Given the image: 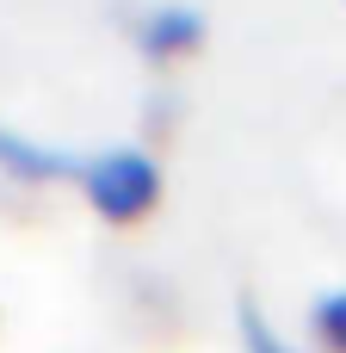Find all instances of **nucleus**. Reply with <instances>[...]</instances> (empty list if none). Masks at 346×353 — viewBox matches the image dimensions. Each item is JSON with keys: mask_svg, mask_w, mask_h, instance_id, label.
I'll return each instance as SVG.
<instances>
[{"mask_svg": "<svg viewBox=\"0 0 346 353\" xmlns=\"http://www.w3.org/2000/svg\"><path fill=\"white\" fill-rule=\"evenodd\" d=\"M310 329H316V341L328 353H346V285H328L310 304Z\"/></svg>", "mask_w": 346, "mask_h": 353, "instance_id": "nucleus-5", "label": "nucleus"}, {"mask_svg": "<svg viewBox=\"0 0 346 353\" xmlns=\"http://www.w3.org/2000/svg\"><path fill=\"white\" fill-rule=\"evenodd\" d=\"M204 31H210V19H204V6H192V0H149V6L136 12V43H142V56H155V62L198 50Z\"/></svg>", "mask_w": 346, "mask_h": 353, "instance_id": "nucleus-2", "label": "nucleus"}, {"mask_svg": "<svg viewBox=\"0 0 346 353\" xmlns=\"http://www.w3.org/2000/svg\"><path fill=\"white\" fill-rule=\"evenodd\" d=\"M142 118H149L155 130H167V124H173V99H167V93H155V112H142Z\"/></svg>", "mask_w": 346, "mask_h": 353, "instance_id": "nucleus-6", "label": "nucleus"}, {"mask_svg": "<svg viewBox=\"0 0 346 353\" xmlns=\"http://www.w3.org/2000/svg\"><path fill=\"white\" fill-rule=\"evenodd\" d=\"M80 186H87V205H93L99 217L136 223V217H149V211L161 205V161H155V149H142V143H105V149L87 155Z\"/></svg>", "mask_w": 346, "mask_h": 353, "instance_id": "nucleus-1", "label": "nucleus"}, {"mask_svg": "<svg viewBox=\"0 0 346 353\" xmlns=\"http://www.w3.org/2000/svg\"><path fill=\"white\" fill-rule=\"evenodd\" d=\"M0 168L12 180H80L87 174V155L68 149V143H43V137H25L12 124H0Z\"/></svg>", "mask_w": 346, "mask_h": 353, "instance_id": "nucleus-3", "label": "nucleus"}, {"mask_svg": "<svg viewBox=\"0 0 346 353\" xmlns=\"http://www.w3.org/2000/svg\"><path fill=\"white\" fill-rule=\"evenodd\" d=\"M235 323H241V353H297L285 335H279V323L266 316V304H260L254 292L235 298Z\"/></svg>", "mask_w": 346, "mask_h": 353, "instance_id": "nucleus-4", "label": "nucleus"}]
</instances>
